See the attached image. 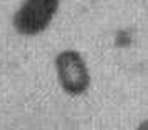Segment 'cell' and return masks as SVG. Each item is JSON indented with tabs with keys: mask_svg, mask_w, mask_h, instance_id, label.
<instances>
[{
	"mask_svg": "<svg viewBox=\"0 0 148 130\" xmlns=\"http://www.w3.org/2000/svg\"><path fill=\"white\" fill-rule=\"evenodd\" d=\"M55 72L62 90L72 97H80L87 94L92 83V75L85 58L80 52L67 48L55 57Z\"/></svg>",
	"mask_w": 148,
	"mask_h": 130,
	"instance_id": "cell-1",
	"label": "cell"
},
{
	"mask_svg": "<svg viewBox=\"0 0 148 130\" xmlns=\"http://www.w3.org/2000/svg\"><path fill=\"white\" fill-rule=\"evenodd\" d=\"M60 8V0H23L14 15V27L23 37L45 32Z\"/></svg>",
	"mask_w": 148,
	"mask_h": 130,
	"instance_id": "cell-2",
	"label": "cell"
},
{
	"mask_svg": "<svg viewBox=\"0 0 148 130\" xmlns=\"http://www.w3.org/2000/svg\"><path fill=\"white\" fill-rule=\"evenodd\" d=\"M135 130H148V118H145L143 122H140L136 125V129Z\"/></svg>",
	"mask_w": 148,
	"mask_h": 130,
	"instance_id": "cell-3",
	"label": "cell"
}]
</instances>
